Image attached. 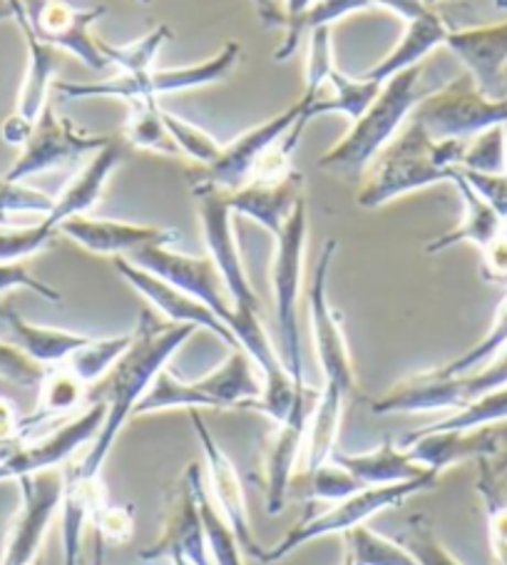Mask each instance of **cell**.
<instances>
[{
    "label": "cell",
    "instance_id": "obj_8",
    "mask_svg": "<svg viewBox=\"0 0 507 565\" xmlns=\"http://www.w3.org/2000/svg\"><path fill=\"white\" fill-rule=\"evenodd\" d=\"M507 386V347L493 362L461 376H435L421 372L398 382L393 388L370 402L376 416L391 414H425V412H461L497 388Z\"/></svg>",
    "mask_w": 507,
    "mask_h": 565
},
{
    "label": "cell",
    "instance_id": "obj_23",
    "mask_svg": "<svg viewBox=\"0 0 507 565\" xmlns=\"http://www.w3.org/2000/svg\"><path fill=\"white\" fill-rule=\"evenodd\" d=\"M115 269H117V275L127 281V285L138 291V295L148 299L150 305L158 309L168 321H174V324H192L197 329H207V331H212V334H217L229 349L239 347L237 337L231 334V329L224 324V321L214 315L207 305H202L199 299L190 297L187 291H182L174 285H170V281L150 275L148 269L132 265V262L125 257H115Z\"/></svg>",
    "mask_w": 507,
    "mask_h": 565
},
{
    "label": "cell",
    "instance_id": "obj_24",
    "mask_svg": "<svg viewBox=\"0 0 507 565\" xmlns=\"http://www.w3.org/2000/svg\"><path fill=\"white\" fill-rule=\"evenodd\" d=\"M443 45L465 65L467 75L485 95L505 97L507 21L495 25L455 28L447 33Z\"/></svg>",
    "mask_w": 507,
    "mask_h": 565
},
{
    "label": "cell",
    "instance_id": "obj_31",
    "mask_svg": "<svg viewBox=\"0 0 507 565\" xmlns=\"http://www.w3.org/2000/svg\"><path fill=\"white\" fill-rule=\"evenodd\" d=\"M331 461L346 469L356 481L364 486H393V483H408L423 476L433 473L418 463L411 451L393 441H384L374 451L366 454H331Z\"/></svg>",
    "mask_w": 507,
    "mask_h": 565
},
{
    "label": "cell",
    "instance_id": "obj_16",
    "mask_svg": "<svg viewBox=\"0 0 507 565\" xmlns=\"http://www.w3.org/2000/svg\"><path fill=\"white\" fill-rule=\"evenodd\" d=\"M140 558H168L172 565H214L207 548V535H204V523L190 469L184 471L177 486L168 493L162 535L150 548L140 553Z\"/></svg>",
    "mask_w": 507,
    "mask_h": 565
},
{
    "label": "cell",
    "instance_id": "obj_10",
    "mask_svg": "<svg viewBox=\"0 0 507 565\" xmlns=\"http://www.w3.org/2000/svg\"><path fill=\"white\" fill-rule=\"evenodd\" d=\"M241 45L224 43L222 51L199 65L187 67H170V71H154L142 75H125L117 73L112 77L97 83H67L57 81L53 90L71 100H87V97H120L125 103L132 100H158V95L192 90V87H204L212 83H222L239 63Z\"/></svg>",
    "mask_w": 507,
    "mask_h": 565
},
{
    "label": "cell",
    "instance_id": "obj_21",
    "mask_svg": "<svg viewBox=\"0 0 507 565\" xmlns=\"http://www.w3.org/2000/svg\"><path fill=\"white\" fill-rule=\"evenodd\" d=\"M57 235L67 237L83 249L103 257H132L144 247L164 245L172 247L177 242V232L158 227V224H134L122 220H103L77 214L57 224Z\"/></svg>",
    "mask_w": 507,
    "mask_h": 565
},
{
    "label": "cell",
    "instance_id": "obj_59",
    "mask_svg": "<svg viewBox=\"0 0 507 565\" xmlns=\"http://www.w3.org/2000/svg\"><path fill=\"white\" fill-rule=\"evenodd\" d=\"M8 18H13V8L8 0H0V21H8Z\"/></svg>",
    "mask_w": 507,
    "mask_h": 565
},
{
    "label": "cell",
    "instance_id": "obj_46",
    "mask_svg": "<svg viewBox=\"0 0 507 565\" xmlns=\"http://www.w3.org/2000/svg\"><path fill=\"white\" fill-rule=\"evenodd\" d=\"M398 543L413 555V561L418 565H465L455 558V555L445 548L438 539L435 531L431 529L425 515H413L408 521V529L401 533Z\"/></svg>",
    "mask_w": 507,
    "mask_h": 565
},
{
    "label": "cell",
    "instance_id": "obj_20",
    "mask_svg": "<svg viewBox=\"0 0 507 565\" xmlns=\"http://www.w3.org/2000/svg\"><path fill=\"white\" fill-rule=\"evenodd\" d=\"M190 422L194 426V434L199 438L202 454H204V469H207V489L212 493V501L217 503L224 521L231 525L234 535L241 545V551L251 555L257 553L261 545L254 541L251 521H249V505H247V491L239 479V471L234 461L224 454V448L212 436L207 422H204L199 412H190Z\"/></svg>",
    "mask_w": 507,
    "mask_h": 565
},
{
    "label": "cell",
    "instance_id": "obj_17",
    "mask_svg": "<svg viewBox=\"0 0 507 565\" xmlns=\"http://www.w3.org/2000/svg\"><path fill=\"white\" fill-rule=\"evenodd\" d=\"M105 414H107V406L103 402H97V398H93L90 406H87L83 414L71 418V422L63 424L57 431L47 434L43 438H35V441H28L25 438L11 459L0 463L3 481H18L21 476L53 471L57 466H65L67 461H73V456L80 451L83 446L93 444L95 436L100 434Z\"/></svg>",
    "mask_w": 507,
    "mask_h": 565
},
{
    "label": "cell",
    "instance_id": "obj_44",
    "mask_svg": "<svg viewBox=\"0 0 507 565\" xmlns=\"http://www.w3.org/2000/svg\"><path fill=\"white\" fill-rule=\"evenodd\" d=\"M507 422V386L497 388V392L487 394L477 402L467 404L461 412H453L447 418L425 428L431 431H461V428H477V426H493Z\"/></svg>",
    "mask_w": 507,
    "mask_h": 565
},
{
    "label": "cell",
    "instance_id": "obj_52",
    "mask_svg": "<svg viewBox=\"0 0 507 565\" xmlns=\"http://www.w3.org/2000/svg\"><path fill=\"white\" fill-rule=\"evenodd\" d=\"M93 525L103 541L120 545V543H127L132 539L134 513L130 511V505H107V501H105L100 509L95 511Z\"/></svg>",
    "mask_w": 507,
    "mask_h": 565
},
{
    "label": "cell",
    "instance_id": "obj_12",
    "mask_svg": "<svg viewBox=\"0 0 507 565\" xmlns=\"http://www.w3.org/2000/svg\"><path fill=\"white\" fill-rule=\"evenodd\" d=\"M21 505L8 529L0 565H33L43 548L47 529L61 511L63 499V471H41L21 476Z\"/></svg>",
    "mask_w": 507,
    "mask_h": 565
},
{
    "label": "cell",
    "instance_id": "obj_1",
    "mask_svg": "<svg viewBox=\"0 0 507 565\" xmlns=\"http://www.w3.org/2000/svg\"><path fill=\"white\" fill-rule=\"evenodd\" d=\"M192 194L197 200L202 235L204 242H207L209 257L219 269L231 305L229 329L237 337V344L257 364L261 379H265V396L257 404V412L267 414L271 422L279 424L289 414L291 404L301 394L309 392V386L299 388L294 384V379L289 376L284 364H281L279 352L267 334L265 321H261V301L251 287L247 269H244L237 235H234L231 227V210L224 192L212 188V184L194 182Z\"/></svg>",
    "mask_w": 507,
    "mask_h": 565
},
{
    "label": "cell",
    "instance_id": "obj_18",
    "mask_svg": "<svg viewBox=\"0 0 507 565\" xmlns=\"http://www.w3.org/2000/svg\"><path fill=\"white\" fill-rule=\"evenodd\" d=\"M130 259L132 265L148 269L150 275L170 281L182 291H187L190 297L199 299L202 305H207L214 315H217L224 324L229 327L231 321V305L227 297V289H224V281L217 265H214L212 257H190L182 255V252L154 245L134 252Z\"/></svg>",
    "mask_w": 507,
    "mask_h": 565
},
{
    "label": "cell",
    "instance_id": "obj_55",
    "mask_svg": "<svg viewBox=\"0 0 507 565\" xmlns=\"http://www.w3.org/2000/svg\"><path fill=\"white\" fill-rule=\"evenodd\" d=\"M25 416L18 412V404L13 398L0 394V441H23Z\"/></svg>",
    "mask_w": 507,
    "mask_h": 565
},
{
    "label": "cell",
    "instance_id": "obj_60",
    "mask_svg": "<svg viewBox=\"0 0 507 565\" xmlns=\"http://www.w3.org/2000/svg\"><path fill=\"white\" fill-rule=\"evenodd\" d=\"M341 565H356V561H354V558H350V555H348V553H344V561H341Z\"/></svg>",
    "mask_w": 507,
    "mask_h": 565
},
{
    "label": "cell",
    "instance_id": "obj_2",
    "mask_svg": "<svg viewBox=\"0 0 507 565\" xmlns=\"http://www.w3.org/2000/svg\"><path fill=\"white\" fill-rule=\"evenodd\" d=\"M194 331H197V327L160 321L152 311H142L138 329L132 331L130 347L105 374L103 382L95 384L93 398L107 406V414L90 451L77 463V471L87 479H100L103 463L110 456L122 426L134 416V408L150 392L154 379L160 376L162 369H168L174 352L190 342Z\"/></svg>",
    "mask_w": 507,
    "mask_h": 565
},
{
    "label": "cell",
    "instance_id": "obj_36",
    "mask_svg": "<svg viewBox=\"0 0 507 565\" xmlns=\"http://www.w3.org/2000/svg\"><path fill=\"white\" fill-rule=\"evenodd\" d=\"M192 473V483H194V493H197V503H199V513H202V523H204V535H207V548L212 555L214 565H244L241 561V545L234 535L231 525L224 521V515L219 513L217 503L212 501V493L207 489V481H204L199 466L190 463L187 466Z\"/></svg>",
    "mask_w": 507,
    "mask_h": 565
},
{
    "label": "cell",
    "instance_id": "obj_49",
    "mask_svg": "<svg viewBox=\"0 0 507 565\" xmlns=\"http://www.w3.org/2000/svg\"><path fill=\"white\" fill-rule=\"evenodd\" d=\"M55 204V198L35 188H28L25 182H13L0 178V217L6 214H37L47 217Z\"/></svg>",
    "mask_w": 507,
    "mask_h": 565
},
{
    "label": "cell",
    "instance_id": "obj_48",
    "mask_svg": "<svg viewBox=\"0 0 507 565\" xmlns=\"http://www.w3.org/2000/svg\"><path fill=\"white\" fill-rule=\"evenodd\" d=\"M309 489L306 495L309 499H321V501H344L348 495H354L356 491L366 489L364 483L356 481L346 469H341L338 463L326 461L324 466H319L316 471L309 473Z\"/></svg>",
    "mask_w": 507,
    "mask_h": 565
},
{
    "label": "cell",
    "instance_id": "obj_42",
    "mask_svg": "<svg viewBox=\"0 0 507 565\" xmlns=\"http://www.w3.org/2000/svg\"><path fill=\"white\" fill-rule=\"evenodd\" d=\"M344 553H348L356 565H418L401 543L386 539V535L370 531L366 525L344 533Z\"/></svg>",
    "mask_w": 507,
    "mask_h": 565
},
{
    "label": "cell",
    "instance_id": "obj_39",
    "mask_svg": "<svg viewBox=\"0 0 507 565\" xmlns=\"http://www.w3.org/2000/svg\"><path fill=\"white\" fill-rule=\"evenodd\" d=\"M172 38V28L168 23L154 25L150 33H144L138 43H125V45H112L97 38V45L105 55L107 65H115L117 73L125 75H142L154 71V61H158L160 51Z\"/></svg>",
    "mask_w": 507,
    "mask_h": 565
},
{
    "label": "cell",
    "instance_id": "obj_40",
    "mask_svg": "<svg viewBox=\"0 0 507 565\" xmlns=\"http://www.w3.org/2000/svg\"><path fill=\"white\" fill-rule=\"evenodd\" d=\"M132 342V331L130 334H120V337H107V339H93L85 347L77 349L71 356L65 359V366L71 369L73 374L83 379L87 386H93L97 382H103L105 374L115 366L117 359L125 354V349Z\"/></svg>",
    "mask_w": 507,
    "mask_h": 565
},
{
    "label": "cell",
    "instance_id": "obj_11",
    "mask_svg": "<svg viewBox=\"0 0 507 565\" xmlns=\"http://www.w3.org/2000/svg\"><path fill=\"white\" fill-rule=\"evenodd\" d=\"M411 120L421 125L428 138L438 142H471L485 130L507 125V95H485L473 77L465 73L428 93L418 103Z\"/></svg>",
    "mask_w": 507,
    "mask_h": 565
},
{
    "label": "cell",
    "instance_id": "obj_9",
    "mask_svg": "<svg viewBox=\"0 0 507 565\" xmlns=\"http://www.w3.org/2000/svg\"><path fill=\"white\" fill-rule=\"evenodd\" d=\"M309 235V210L301 200L289 214L284 227L277 235V252L271 259V289L277 301L279 327V359L299 388H304V356H301V339L296 324V305L301 277H304V255Z\"/></svg>",
    "mask_w": 507,
    "mask_h": 565
},
{
    "label": "cell",
    "instance_id": "obj_50",
    "mask_svg": "<svg viewBox=\"0 0 507 565\" xmlns=\"http://www.w3.org/2000/svg\"><path fill=\"white\" fill-rule=\"evenodd\" d=\"M334 45H331V28L321 25L309 31V57H306V87L304 95H314L324 85L326 75L334 71Z\"/></svg>",
    "mask_w": 507,
    "mask_h": 565
},
{
    "label": "cell",
    "instance_id": "obj_7",
    "mask_svg": "<svg viewBox=\"0 0 507 565\" xmlns=\"http://www.w3.org/2000/svg\"><path fill=\"white\" fill-rule=\"evenodd\" d=\"M438 479H441V473L433 471L423 476V479H416L408 483L366 486V489L356 491L354 495H348V499L331 503V509H326L324 513L309 515V519L296 523L277 545H269V548L261 545V548L254 553V561L279 563L311 541L326 539V535H336V533L344 535L348 531L358 529V525H366L374 515L393 509V505L406 503L411 495L433 489Z\"/></svg>",
    "mask_w": 507,
    "mask_h": 565
},
{
    "label": "cell",
    "instance_id": "obj_54",
    "mask_svg": "<svg viewBox=\"0 0 507 565\" xmlns=\"http://www.w3.org/2000/svg\"><path fill=\"white\" fill-rule=\"evenodd\" d=\"M463 174L467 184L481 194V198L490 204V207L500 214V220L507 224V172L503 174H485V172H473L457 168Z\"/></svg>",
    "mask_w": 507,
    "mask_h": 565
},
{
    "label": "cell",
    "instance_id": "obj_37",
    "mask_svg": "<svg viewBox=\"0 0 507 565\" xmlns=\"http://www.w3.org/2000/svg\"><path fill=\"white\" fill-rule=\"evenodd\" d=\"M127 105H130V118L125 122V142L132 148L164 154V158H180L168 125L162 120L158 100H132Z\"/></svg>",
    "mask_w": 507,
    "mask_h": 565
},
{
    "label": "cell",
    "instance_id": "obj_19",
    "mask_svg": "<svg viewBox=\"0 0 507 565\" xmlns=\"http://www.w3.org/2000/svg\"><path fill=\"white\" fill-rule=\"evenodd\" d=\"M304 113L306 103L304 97H299L294 105H289L284 113L277 115V118H269L267 122L257 125V128L241 132L239 138L224 145L219 160L209 164V168H204L194 182L212 184V188H217L222 192H234L244 188V184L251 180L254 164L259 162L269 145H274L281 135L294 128L301 118H306Z\"/></svg>",
    "mask_w": 507,
    "mask_h": 565
},
{
    "label": "cell",
    "instance_id": "obj_26",
    "mask_svg": "<svg viewBox=\"0 0 507 565\" xmlns=\"http://www.w3.org/2000/svg\"><path fill=\"white\" fill-rule=\"evenodd\" d=\"M224 198L231 214H244L277 237L289 214L304 200V174L294 170L281 180L247 182L239 190L224 192Z\"/></svg>",
    "mask_w": 507,
    "mask_h": 565
},
{
    "label": "cell",
    "instance_id": "obj_4",
    "mask_svg": "<svg viewBox=\"0 0 507 565\" xmlns=\"http://www.w3.org/2000/svg\"><path fill=\"white\" fill-rule=\"evenodd\" d=\"M421 81L423 71L421 65H416L380 85L378 97L354 122L346 138L321 154L319 170L338 174L344 180L364 178L378 154L388 148V142L401 132L408 115L428 95Z\"/></svg>",
    "mask_w": 507,
    "mask_h": 565
},
{
    "label": "cell",
    "instance_id": "obj_33",
    "mask_svg": "<svg viewBox=\"0 0 507 565\" xmlns=\"http://www.w3.org/2000/svg\"><path fill=\"white\" fill-rule=\"evenodd\" d=\"M0 319H3L8 329L13 331L15 344L45 369L63 364L73 352H77V349L90 342V337L75 334V331L33 324V321H28L18 315L15 309L3 307V305H0Z\"/></svg>",
    "mask_w": 507,
    "mask_h": 565
},
{
    "label": "cell",
    "instance_id": "obj_64",
    "mask_svg": "<svg viewBox=\"0 0 507 565\" xmlns=\"http://www.w3.org/2000/svg\"><path fill=\"white\" fill-rule=\"evenodd\" d=\"M505 132H507V125H505Z\"/></svg>",
    "mask_w": 507,
    "mask_h": 565
},
{
    "label": "cell",
    "instance_id": "obj_45",
    "mask_svg": "<svg viewBox=\"0 0 507 565\" xmlns=\"http://www.w3.org/2000/svg\"><path fill=\"white\" fill-rule=\"evenodd\" d=\"M463 170L473 172H485V174H503L507 172V132L505 125H497L477 135L471 142L465 145Z\"/></svg>",
    "mask_w": 507,
    "mask_h": 565
},
{
    "label": "cell",
    "instance_id": "obj_13",
    "mask_svg": "<svg viewBox=\"0 0 507 565\" xmlns=\"http://www.w3.org/2000/svg\"><path fill=\"white\" fill-rule=\"evenodd\" d=\"M13 8V21L18 23L25 41V53H28V65L23 75L21 93H18V103L11 118L3 122L0 135H3V142L13 145V148H23L25 140L31 138L35 122L41 120L43 110L51 103V87L55 85V47L43 43L41 38L35 35L31 21H28L23 0H8Z\"/></svg>",
    "mask_w": 507,
    "mask_h": 565
},
{
    "label": "cell",
    "instance_id": "obj_3",
    "mask_svg": "<svg viewBox=\"0 0 507 565\" xmlns=\"http://www.w3.org/2000/svg\"><path fill=\"white\" fill-rule=\"evenodd\" d=\"M465 145L461 140L438 142L428 138L421 125L411 120L368 168L366 180L356 192V204L364 210H378L408 192L453 182Z\"/></svg>",
    "mask_w": 507,
    "mask_h": 565
},
{
    "label": "cell",
    "instance_id": "obj_51",
    "mask_svg": "<svg viewBox=\"0 0 507 565\" xmlns=\"http://www.w3.org/2000/svg\"><path fill=\"white\" fill-rule=\"evenodd\" d=\"M45 366L28 356L21 347L0 339V379L18 386H41Z\"/></svg>",
    "mask_w": 507,
    "mask_h": 565
},
{
    "label": "cell",
    "instance_id": "obj_14",
    "mask_svg": "<svg viewBox=\"0 0 507 565\" xmlns=\"http://www.w3.org/2000/svg\"><path fill=\"white\" fill-rule=\"evenodd\" d=\"M107 142H110L107 135L85 132L75 122L61 118L55 113L53 103H47L41 120L35 122L31 138L25 140L21 154H18V160L11 164V170L3 178L13 182H25L33 174H41L53 168H61V164L80 160L85 154H93L105 148Z\"/></svg>",
    "mask_w": 507,
    "mask_h": 565
},
{
    "label": "cell",
    "instance_id": "obj_41",
    "mask_svg": "<svg viewBox=\"0 0 507 565\" xmlns=\"http://www.w3.org/2000/svg\"><path fill=\"white\" fill-rule=\"evenodd\" d=\"M507 347V295L500 301V307L495 311L493 327L487 329V334L477 342L475 347L467 349L461 356H455L453 362H447L438 369H431L435 376H461V374H471L475 369L485 366L487 362L503 352Z\"/></svg>",
    "mask_w": 507,
    "mask_h": 565
},
{
    "label": "cell",
    "instance_id": "obj_62",
    "mask_svg": "<svg viewBox=\"0 0 507 565\" xmlns=\"http://www.w3.org/2000/svg\"><path fill=\"white\" fill-rule=\"evenodd\" d=\"M428 3H438V0H428Z\"/></svg>",
    "mask_w": 507,
    "mask_h": 565
},
{
    "label": "cell",
    "instance_id": "obj_29",
    "mask_svg": "<svg viewBox=\"0 0 507 565\" xmlns=\"http://www.w3.org/2000/svg\"><path fill=\"white\" fill-rule=\"evenodd\" d=\"M451 31H455L451 18L443 13L441 6H433L425 15L406 23V33L401 38V43H398L393 51L384 57V61L376 63L374 67H368V71L360 73L358 77H364L368 83L384 85L398 73L408 71V67L421 65V61L428 53L445 43V38Z\"/></svg>",
    "mask_w": 507,
    "mask_h": 565
},
{
    "label": "cell",
    "instance_id": "obj_27",
    "mask_svg": "<svg viewBox=\"0 0 507 565\" xmlns=\"http://www.w3.org/2000/svg\"><path fill=\"white\" fill-rule=\"evenodd\" d=\"M127 154V148L122 142L110 138V142L90 154L80 170H77L75 178L65 184L63 192L55 198V204L47 217H43L53 230L57 224L77 217V214H87L97 202H100L103 192L107 188V180L110 174L120 168Z\"/></svg>",
    "mask_w": 507,
    "mask_h": 565
},
{
    "label": "cell",
    "instance_id": "obj_15",
    "mask_svg": "<svg viewBox=\"0 0 507 565\" xmlns=\"http://www.w3.org/2000/svg\"><path fill=\"white\" fill-rule=\"evenodd\" d=\"M28 21L43 43L75 55L93 71H105L107 61L90 28L105 15V6L75 8L67 0H23Z\"/></svg>",
    "mask_w": 507,
    "mask_h": 565
},
{
    "label": "cell",
    "instance_id": "obj_22",
    "mask_svg": "<svg viewBox=\"0 0 507 565\" xmlns=\"http://www.w3.org/2000/svg\"><path fill=\"white\" fill-rule=\"evenodd\" d=\"M316 398L319 394L311 392V388L301 394L296 402L291 404L289 414L277 424L274 436H271L265 461V495L269 515H279L284 511L294 466L306 446L309 418L316 406Z\"/></svg>",
    "mask_w": 507,
    "mask_h": 565
},
{
    "label": "cell",
    "instance_id": "obj_32",
    "mask_svg": "<svg viewBox=\"0 0 507 565\" xmlns=\"http://www.w3.org/2000/svg\"><path fill=\"white\" fill-rule=\"evenodd\" d=\"M453 184L463 200V220L451 232H445V235L428 242L425 247L428 255H441V252L451 249L455 245H463V242L465 245H475L483 252L505 230V222L500 220V214H497L490 204H487L481 194L471 188V184H467V180L457 170H455Z\"/></svg>",
    "mask_w": 507,
    "mask_h": 565
},
{
    "label": "cell",
    "instance_id": "obj_35",
    "mask_svg": "<svg viewBox=\"0 0 507 565\" xmlns=\"http://www.w3.org/2000/svg\"><path fill=\"white\" fill-rule=\"evenodd\" d=\"M87 392H90V386H87L80 376L73 374L65 364L47 366L43 374V382L37 386L35 412L31 416H25L23 422L25 438L33 426H41L63 414H71L73 408H77L85 402Z\"/></svg>",
    "mask_w": 507,
    "mask_h": 565
},
{
    "label": "cell",
    "instance_id": "obj_56",
    "mask_svg": "<svg viewBox=\"0 0 507 565\" xmlns=\"http://www.w3.org/2000/svg\"><path fill=\"white\" fill-rule=\"evenodd\" d=\"M493 434H495V451L490 459H487V466H490V471L497 476V479H503L507 473V422L493 424Z\"/></svg>",
    "mask_w": 507,
    "mask_h": 565
},
{
    "label": "cell",
    "instance_id": "obj_63",
    "mask_svg": "<svg viewBox=\"0 0 507 565\" xmlns=\"http://www.w3.org/2000/svg\"><path fill=\"white\" fill-rule=\"evenodd\" d=\"M0 481H3V473H0Z\"/></svg>",
    "mask_w": 507,
    "mask_h": 565
},
{
    "label": "cell",
    "instance_id": "obj_6",
    "mask_svg": "<svg viewBox=\"0 0 507 565\" xmlns=\"http://www.w3.org/2000/svg\"><path fill=\"white\" fill-rule=\"evenodd\" d=\"M336 247V239L324 242L306 295L311 339H314V352L321 374H324V386L319 392L314 414L328 418V422H344L346 406L356 394V374L354 364H350L344 329H341V319L328 301V271Z\"/></svg>",
    "mask_w": 507,
    "mask_h": 565
},
{
    "label": "cell",
    "instance_id": "obj_58",
    "mask_svg": "<svg viewBox=\"0 0 507 565\" xmlns=\"http://www.w3.org/2000/svg\"><path fill=\"white\" fill-rule=\"evenodd\" d=\"M311 6H314V0H284V18H287L284 28L301 21V18L309 13Z\"/></svg>",
    "mask_w": 507,
    "mask_h": 565
},
{
    "label": "cell",
    "instance_id": "obj_25",
    "mask_svg": "<svg viewBox=\"0 0 507 565\" xmlns=\"http://www.w3.org/2000/svg\"><path fill=\"white\" fill-rule=\"evenodd\" d=\"M403 448L411 451L418 463L435 473H443L453 469L457 463L465 461H487L495 451V434L493 426H477V428H461V431H431V428H421V431L408 434Z\"/></svg>",
    "mask_w": 507,
    "mask_h": 565
},
{
    "label": "cell",
    "instance_id": "obj_34",
    "mask_svg": "<svg viewBox=\"0 0 507 565\" xmlns=\"http://www.w3.org/2000/svg\"><path fill=\"white\" fill-rule=\"evenodd\" d=\"M380 93L378 83H368L364 77H348L334 67L326 75L324 85L319 87L314 95H301L306 103V120H316L321 115L331 113H344L348 115L350 122H356L364 115L370 103L376 100Z\"/></svg>",
    "mask_w": 507,
    "mask_h": 565
},
{
    "label": "cell",
    "instance_id": "obj_28",
    "mask_svg": "<svg viewBox=\"0 0 507 565\" xmlns=\"http://www.w3.org/2000/svg\"><path fill=\"white\" fill-rule=\"evenodd\" d=\"M433 6L438 3H428V0H314V6L309 8V13L301 18V21L284 28L287 35L274 51V61L279 63L289 61L299 47L301 38H304L309 31H314V28H321V25L331 28L334 23H338L341 18H346L350 13L368 11V8H386V11L401 15L406 23H411L416 18L425 15Z\"/></svg>",
    "mask_w": 507,
    "mask_h": 565
},
{
    "label": "cell",
    "instance_id": "obj_61",
    "mask_svg": "<svg viewBox=\"0 0 507 565\" xmlns=\"http://www.w3.org/2000/svg\"><path fill=\"white\" fill-rule=\"evenodd\" d=\"M138 3H142V6H150V3H152V0H138Z\"/></svg>",
    "mask_w": 507,
    "mask_h": 565
},
{
    "label": "cell",
    "instance_id": "obj_53",
    "mask_svg": "<svg viewBox=\"0 0 507 565\" xmlns=\"http://www.w3.org/2000/svg\"><path fill=\"white\" fill-rule=\"evenodd\" d=\"M13 289H31L37 297L47 301H61V291L45 285L43 279H37L31 269L21 262H0V297L8 295Z\"/></svg>",
    "mask_w": 507,
    "mask_h": 565
},
{
    "label": "cell",
    "instance_id": "obj_30",
    "mask_svg": "<svg viewBox=\"0 0 507 565\" xmlns=\"http://www.w3.org/2000/svg\"><path fill=\"white\" fill-rule=\"evenodd\" d=\"M63 565H80V543L87 523L105 503V486L100 479H87L77 471L75 461L63 466Z\"/></svg>",
    "mask_w": 507,
    "mask_h": 565
},
{
    "label": "cell",
    "instance_id": "obj_47",
    "mask_svg": "<svg viewBox=\"0 0 507 565\" xmlns=\"http://www.w3.org/2000/svg\"><path fill=\"white\" fill-rule=\"evenodd\" d=\"M57 230L45 220L28 224V227H0V262H21L31 257L51 245Z\"/></svg>",
    "mask_w": 507,
    "mask_h": 565
},
{
    "label": "cell",
    "instance_id": "obj_57",
    "mask_svg": "<svg viewBox=\"0 0 507 565\" xmlns=\"http://www.w3.org/2000/svg\"><path fill=\"white\" fill-rule=\"evenodd\" d=\"M249 3L257 8V13L261 21L271 28H284L287 18H284V8L277 6L274 0H249Z\"/></svg>",
    "mask_w": 507,
    "mask_h": 565
},
{
    "label": "cell",
    "instance_id": "obj_5",
    "mask_svg": "<svg viewBox=\"0 0 507 565\" xmlns=\"http://www.w3.org/2000/svg\"><path fill=\"white\" fill-rule=\"evenodd\" d=\"M265 396V379L241 347H234L224 362L197 382H184L170 369H162L150 392L134 408V416H148L164 408H257Z\"/></svg>",
    "mask_w": 507,
    "mask_h": 565
},
{
    "label": "cell",
    "instance_id": "obj_43",
    "mask_svg": "<svg viewBox=\"0 0 507 565\" xmlns=\"http://www.w3.org/2000/svg\"><path fill=\"white\" fill-rule=\"evenodd\" d=\"M162 120H164V125H168L170 138L182 158L199 162L202 168H209V164L219 160L224 145L214 140L209 132H204L199 125L182 120L180 115H172L168 110H162Z\"/></svg>",
    "mask_w": 507,
    "mask_h": 565
},
{
    "label": "cell",
    "instance_id": "obj_38",
    "mask_svg": "<svg viewBox=\"0 0 507 565\" xmlns=\"http://www.w3.org/2000/svg\"><path fill=\"white\" fill-rule=\"evenodd\" d=\"M477 495L483 501L485 525H487V543L495 565H507V499L500 491V479L490 471L487 461H477Z\"/></svg>",
    "mask_w": 507,
    "mask_h": 565
}]
</instances>
